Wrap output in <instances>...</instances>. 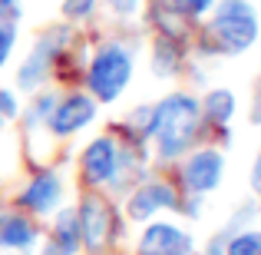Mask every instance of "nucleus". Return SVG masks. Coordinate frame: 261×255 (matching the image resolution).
Listing matches in <instances>:
<instances>
[{
	"label": "nucleus",
	"instance_id": "obj_13",
	"mask_svg": "<svg viewBox=\"0 0 261 255\" xmlns=\"http://www.w3.org/2000/svg\"><path fill=\"white\" fill-rule=\"evenodd\" d=\"M37 242V225L20 212H0V249H30Z\"/></svg>",
	"mask_w": 261,
	"mask_h": 255
},
{
	"label": "nucleus",
	"instance_id": "obj_20",
	"mask_svg": "<svg viewBox=\"0 0 261 255\" xmlns=\"http://www.w3.org/2000/svg\"><path fill=\"white\" fill-rule=\"evenodd\" d=\"M93 7H96V0H66V4H63V13L70 20H80V17H89V13H93Z\"/></svg>",
	"mask_w": 261,
	"mask_h": 255
},
{
	"label": "nucleus",
	"instance_id": "obj_23",
	"mask_svg": "<svg viewBox=\"0 0 261 255\" xmlns=\"http://www.w3.org/2000/svg\"><path fill=\"white\" fill-rule=\"evenodd\" d=\"M228 236H231V232L225 229L222 236H215V239H212V242H208V255H225V245H228Z\"/></svg>",
	"mask_w": 261,
	"mask_h": 255
},
{
	"label": "nucleus",
	"instance_id": "obj_18",
	"mask_svg": "<svg viewBox=\"0 0 261 255\" xmlns=\"http://www.w3.org/2000/svg\"><path fill=\"white\" fill-rule=\"evenodd\" d=\"M215 0H172V7L178 13H189V17H202L205 10H212Z\"/></svg>",
	"mask_w": 261,
	"mask_h": 255
},
{
	"label": "nucleus",
	"instance_id": "obj_7",
	"mask_svg": "<svg viewBox=\"0 0 261 255\" xmlns=\"http://www.w3.org/2000/svg\"><path fill=\"white\" fill-rule=\"evenodd\" d=\"M139 255H195V242L178 225L152 222L139 239Z\"/></svg>",
	"mask_w": 261,
	"mask_h": 255
},
{
	"label": "nucleus",
	"instance_id": "obj_9",
	"mask_svg": "<svg viewBox=\"0 0 261 255\" xmlns=\"http://www.w3.org/2000/svg\"><path fill=\"white\" fill-rule=\"evenodd\" d=\"M159 209H178L175 189L169 182H162V179L139 186V189L129 196V205H126V212H129L133 222H146V219H152Z\"/></svg>",
	"mask_w": 261,
	"mask_h": 255
},
{
	"label": "nucleus",
	"instance_id": "obj_15",
	"mask_svg": "<svg viewBox=\"0 0 261 255\" xmlns=\"http://www.w3.org/2000/svg\"><path fill=\"white\" fill-rule=\"evenodd\" d=\"M178 57H182V50H178V43L172 37H159V43H155V53H152V66L159 77H172L178 70Z\"/></svg>",
	"mask_w": 261,
	"mask_h": 255
},
{
	"label": "nucleus",
	"instance_id": "obj_2",
	"mask_svg": "<svg viewBox=\"0 0 261 255\" xmlns=\"http://www.w3.org/2000/svg\"><path fill=\"white\" fill-rule=\"evenodd\" d=\"M258 40V17L248 0H222L212 17L208 40L202 43L205 53H245Z\"/></svg>",
	"mask_w": 261,
	"mask_h": 255
},
{
	"label": "nucleus",
	"instance_id": "obj_5",
	"mask_svg": "<svg viewBox=\"0 0 261 255\" xmlns=\"http://www.w3.org/2000/svg\"><path fill=\"white\" fill-rule=\"evenodd\" d=\"M76 219H80V236H83L86 252L99 255L109 242V232H113V212H109V205L99 196H86Z\"/></svg>",
	"mask_w": 261,
	"mask_h": 255
},
{
	"label": "nucleus",
	"instance_id": "obj_12",
	"mask_svg": "<svg viewBox=\"0 0 261 255\" xmlns=\"http://www.w3.org/2000/svg\"><path fill=\"white\" fill-rule=\"evenodd\" d=\"M80 245H83V236H80V219L73 209H60L57 222H53V232L43 245V255H76Z\"/></svg>",
	"mask_w": 261,
	"mask_h": 255
},
{
	"label": "nucleus",
	"instance_id": "obj_21",
	"mask_svg": "<svg viewBox=\"0 0 261 255\" xmlns=\"http://www.w3.org/2000/svg\"><path fill=\"white\" fill-rule=\"evenodd\" d=\"M13 116H20L17 96H13L10 89H0V120H13Z\"/></svg>",
	"mask_w": 261,
	"mask_h": 255
},
{
	"label": "nucleus",
	"instance_id": "obj_25",
	"mask_svg": "<svg viewBox=\"0 0 261 255\" xmlns=\"http://www.w3.org/2000/svg\"><path fill=\"white\" fill-rule=\"evenodd\" d=\"M251 189L261 196V153H258V159H255V166H251Z\"/></svg>",
	"mask_w": 261,
	"mask_h": 255
},
{
	"label": "nucleus",
	"instance_id": "obj_4",
	"mask_svg": "<svg viewBox=\"0 0 261 255\" xmlns=\"http://www.w3.org/2000/svg\"><path fill=\"white\" fill-rule=\"evenodd\" d=\"M66 40H70V30H63V27H57V30L43 33V37L37 40L33 53L27 57V63L20 66V73H17L20 89H37L43 83L46 73H50V66H53V60H57V53L66 47Z\"/></svg>",
	"mask_w": 261,
	"mask_h": 255
},
{
	"label": "nucleus",
	"instance_id": "obj_24",
	"mask_svg": "<svg viewBox=\"0 0 261 255\" xmlns=\"http://www.w3.org/2000/svg\"><path fill=\"white\" fill-rule=\"evenodd\" d=\"M113 4L116 13H136V7H139V0H109Z\"/></svg>",
	"mask_w": 261,
	"mask_h": 255
},
{
	"label": "nucleus",
	"instance_id": "obj_14",
	"mask_svg": "<svg viewBox=\"0 0 261 255\" xmlns=\"http://www.w3.org/2000/svg\"><path fill=\"white\" fill-rule=\"evenodd\" d=\"M198 109L205 113V120L212 126H225L235 116V93L231 89H212V93H205V103Z\"/></svg>",
	"mask_w": 261,
	"mask_h": 255
},
{
	"label": "nucleus",
	"instance_id": "obj_16",
	"mask_svg": "<svg viewBox=\"0 0 261 255\" xmlns=\"http://www.w3.org/2000/svg\"><path fill=\"white\" fill-rule=\"evenodd\" d=\"M225 255H261V232L258 229H238L228 236Z\"/></svg>",
	"mask_w": 261,
	"mask_h": 255
},
{
	"label": "nucleus",
	"instance_id": "obj_6",
	"mask_svg": "<svg viewBox=\"0 0 261 255\" xmlns=\"http://www.w3.org/2000/svg\"><path fill=\"white\" fill-rule=\"evenodd\" d=\"M222 169H225V159H222L218 149H198V153H192L189 159H185L182 182H185L189 192L205 196V192H212L218 182H222Z\"/></svg>",
	"mask_w": 261,
	"mask_h": 255
},
{
	"label": "nucleus",
	"instance_id": "obj_10",
	"mask_svg": "<svg viewBox=\"0 0 261 255\" xmlns=\"http://www.w3.org/2000/svg\"><path fill=\"white\" fill-rule=\"evenodd\" d=\"M119 172V149L109 136H99L86 146L83 153V179L89 186H106Z\"/></svg>",
	"mask_w": 261,
	"mask_h": 255
},
{
	"label": "nucleus",
	"instance_id": "obj_8",
	"mask_svg": "<svg viewBox=\"0 0 261 255\" xmlns=\"http://www.w3.org/2000/svg\"><path fill=\"white\" fill-rule=\"evenodd\" d=\"M93 116H96V100L93 96L73 93V96H66V100H57V106H53V113H50V129L57 136H73L83 126H89Z\"/></svg>",
	"mask_w": 261,
	"mask_h": 255
},
{
	"label": "nucleus",
	"instance_id": "obj_3",
	"mask_svg": "<svg viewBox=\"0 0 261 255\" xmlns=\"http://www.w3.org/2000/svg\"><path fill=\"white\" fill-rule=\"evenodd\" d=\"M129 80H133V53L119 43L99 47L93 63H89V73H86L89 93L99 103H113V100H119V93L129 86Z\"/></svg>",
	"mask_w": 261,
	"mask_h": 255
},
{
	"label": "nucleus",
	"instance_id": "obj_17",
	"mask_svg": "<svg viewBox=\"0 0 261 255\" xmlns=\"http://www.w3.org/2000/svg\"><path fill=\"white\" fill-rule=\"evenodd\" d=\"M53 106H57V96H53V93L37 96V100H33V106H30V113H27V123H30V126H40L43 120H50Z\"/></svg>",
	"mask_w": 261,
	"mask_h": 255
},
{
	"label": "nucleus",
	"instance_id": "obj_22",
	"mask_svg": "<svg viewBox=\"0 0 261 255\" xmlns=\"http://www.w3.org/2000/svg\"><path fill=\"white\" fill-rule=\"evenodd\" d=\"M17 17H20V4L17 0H0V20H10L13 24Z\"/></svg>",
	"mask_w": 261,
	"mask_h": 255
},
{
	"label": "nucleus",
	"instance_id": "obj_1",
	"mask_svg": "<svg viewBox=\"0 0 261 255\" xmlns=\"http://www.w3.org/2000/svg\"><path fill=\"white\" fill-rule=\"evenodd\" d=\"M198 123H202L198 100H192L189 93H172L162 103L149 106L146 136L155 140V149H159L162 159H178L195 143Z\"/></svg>",
	"mask_w": 261,
	"mask_h": 255
},
{
	"label": "nucleus",
	"instance_id": "obj_11",
	"mask_svg": "<svg viewBox=\"0 0 261 255\" xmlns=\"http://www.w3.org/2000/svg\"><path fill=\"white\" fill-rule=\"evenodd\" d=\"M60 199H63V182H60L57 172H37V176L27 182V189L20 192V205L30 212H37V216H50V212H57Z\"/></svg>",
	"mask_w": 261,
	"mask_h": 255
},
{
	"label": "nucleus",
	"instance_id": "obj_19",
	"mask_svg": "<svg viewBox=\"0 0 261 255\" xmlns=\"http://www.w3.org/2000/svg\"><path fill=\"white\" fill-rule=\"evenodd\" d=\"M13 37H17L13 24H10V20H0V66H4V63H7V57H10Z\"/></svg>",
	"mask_w": 261,
	"mask_h": 255
}]
</instances>
